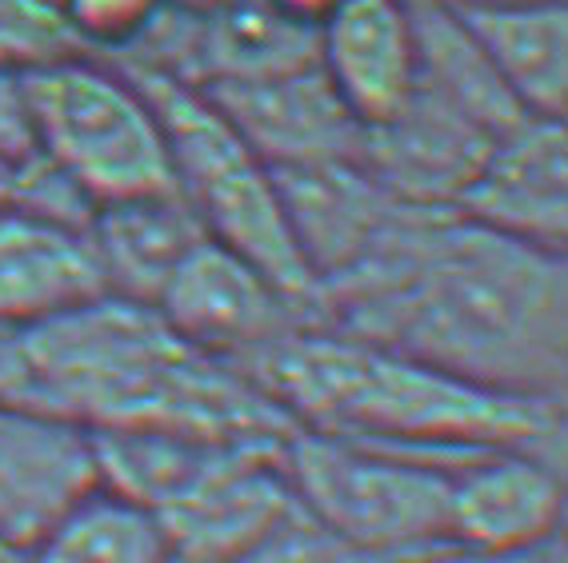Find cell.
Masks as SVG:
<instances>
[{
	"label": "cell",
	"instance_id": "6da1fadb",
	"mask_svg": "<svg viewBox=\"0 0 568 563\" xmlns=\"http://www.w3.org/2000/svg\"><path fill=\"white\" fill-rule=\"evenodd\" d=\"M328 328L517 400L565 403L568 260L457 208L396 204L316 293Z\"/></svg>",
	"mask_w": 568,
	"mask_h": 563
},
{
	"label": "cell",
	"instance_id": "7a4b0ae2",
	"mask_svg": "<svg viewBox=\"0 0 568 563\" xmlns=\"http://www.w3.org/2000/svg\"><path fill=\"white\" fill-rule=\"evenodd\" d=\"M0 403L97 432L288 436L293 423L233 364L149 304L101 296L29 328H0Z\"/></svg>",
	"mask_w": 568,
	"mask_h": 563
},
{
	"label": "cell",
	"instance_id": "3957f363",
	"mask_svg": "<svg viewBox=\"0 0 568 563\" xmlns=\"http://www.w3.org/2000/svg\"><path fill=\"white\" fill-rule=\"evenodd\" d=\"M241 372L301 432L437 460L505 448L565 460V403L488 392L325 320L281 336Z\"/></svg>",
	"mask_w": 568,
	"mask_h": 563
},
{
	"label": "cell",
	"instance_id": "277c9868",
	"mask_svg": "<svg viewBox=\"0 0 568 563\" xmlns=\"http://www.w3.org/2000/svg\"><path fill=\"white\" fill-rule=\"evenodd\" d=\"M116 64L153 104L169 144L173 188L193 208L204 236L261 268L288 296L316 308V284L284 221L273 168L248 149V141L224 121L221 109L201 89L144 64Z\"/></svg>",
	"mask_w": 568,
	"mask_h": 563
},
{
	"label": "cell",
	"instance_id": "5b68a950",
	"mask_svg": "<svg viewBox=\"0 0 568 563\" xmlns=\"http://www.w3.org/2000/svg\"><path fill=\"white\" fill-rule=\"evenodd\" d=\"M460 463L301 428L284 440L288 483L308 520L385 563L453 560L448 480Z\"/></svg>",
	"mask_w": 568,
	"mask_h": 563
},
{
	"label": "cell",
	"instance_id": "8992f818",
	"mask_svg": "<svg viewBox=\"0 0 568 563\" xmlns=\"http://www.w3.org/2000/svg\"><path fill=\"white\" fill-rule=\"evenodd\" d=\"M37 152L89 208L173 188L153 104L104 57H69L24 72Z\"/></svg>",
	"mask_w": 568,
	"mask_h": 563
},
{
	"label": "cell",
	"instance_id": "52a82bcc",
	"mask_svg": "<svg viewBox=\"0 0 568 563\" xmlns=\"http://www.w3.org/2000/svg\"><path fill=\"white\" fill-rule=\"evenodd\" d=\"M284 440L288 436L224 440L196 480L156 512L176 563H244L301 512Z\"/></svg>",
	"mask_w": 568,
	"mask_h": 563
},
{
	"label": "cell",
	"instance_id": "ba28073f",
	"mask_svg": "<svg viewBox=\"0 0 568 563\" xmlns=\"http://www.w3.org/2000/svg\"><path fill=\"white\" fill-rule=\"evenodd\" d=\"M153 308L181 340L213 360L233 364L236 372L281 336L321 320L313 304L288 296L261 268L216 240H201L184 256Z\"/></svg>",
	"mask_w": 568,
	"mask_h": 563
},
{
	"label": "cell",
	"instance_id": "9c48e42d",
	"mask_svg": "<svg viewBox=\"0 0 568 563\" xmlns=\"http://www.w3.org/2000/svg\"><path fill=\"white\" fill-rule=\"evenodd\" d=\"M565 460L540 452H480L448 480L453 560H513L560 540Z\"/></svg>",
	"mask_w": 568,
	"mask_h": 563
},
{
	"label": "cell",
	"instance_id": "30bf717a",
	"mask_svg": "<svg viewBox=\"0 0 568 563\" xmlns=\"http://www.w3.org/2000/svg\"><path fill=\"white\" fill-rule=\"evenodd\" d=\"M201 92L268 168L361 156V124L336 101L316 57L284 69L213 81Z\"/></svg>",
	"mask_w": 568,
	"mask_h": 563
},
{
	"label": "cell",
	"instance_id": "8fae6325",
	"mask_svg": "<svg viewBox=\"0 0 568 563\" xmlns=\"http://www.w3.org/2000/svg\"><path fill=\"white\" fill-rule=\"evenodd\" d=\"M500 136L505 132H493L460 104L416 81V92L393 121L361 132L356 161L396 201L416 208H457Z\"/></svg>",
	"mask_w": 568,
	"mask_h": 563
},
{
	"label": "cell",
	"instance_id": "7c38bea8",
	"mask_svg": "<svg viewBox=\"0 0 568 563\" xmlns=\"http://www.w3.org/2000/svg\"><path fill=\"white\" fill-rule=\"evenodd\" d=\"M316 64L361 132L393 121L420 81L413 0H336L316 24Z\"/></svg>",
	"mask_w": 568,
	"mask_h": 563
},
{
	"label": "cell",
	"instance_id": "4fadbf2b",
	"mask_svg": "<svg viewBox=\"0 0 568 563\" xmlns=\"http://www.w3.org/2000/svg\"><path fill=\"white\" fill-rule=\"evenodd\" d=\"M101 296L109 293L89 224L24 201L12 184L0 201V328H29Z\"/></svg>",
	"mask_w": 568,
	"mask_h": 563
},
{
	"label": "cell",
	"instance_id": "5bb4252c",
	"mask_svg": "<svg viewBox=\"0 0 568 563\" xmlns=\"http://www.w3.org/2000/svg\"><path fill=\"white\" fill-rule=\"evenodd\" d=\"M457 212L485 228L568 252V141L565 121L528 116L508 129L457 201Z\"/></svg>",
	"mask_w": 568,
	"mask_h": 563
},
{
	"label": "cell",
	"instance_id": "9a60e30c",
	"mask_svg": "<svg viewBox=\"0 0 568 563\" xmlns=\"http://www.w3.org/2000/svg\"><path fill=\"white\" fill-rule=\"evenodd\" d=\"M92 488L97 468L81 428L0 403V540L24 555Z\"/></svg>",
	"mask_w": 568,
	"mask_h": 563
},
{
	"label": "cell",
	"instance_id": "2e32d148",
	"mask_svg": "<svg viewBox=\"0 0 568 563\" xmlns=\"http://www.w3.org/2000/svg\"><path fill=\"white\" fill-rule=\"evenodd\" d=\"M273 176L284 221L293 228L296 252L316 293L373 244V236L400 204L368 176L361 161L296 164V168H273Z\"/></svg>",
	"mask_w": 568,
	"mask_h": 563
},
{
	"label": "cell",
	"instance_id": "e0dca14e",
	"mask_svg": "<svg viewBox=\"0 0 568 563\" xmlns=\"http://www.w3.org/2000/svg\"><path fill=\"white\" fill-rule=\"evenodd\" d=\"M485 52L497 81L525 116L565 121L568 4L565 0H485L448 9Z\"/></svg>",
	"mask_w": 568,
	"mask_h": 563
},
{
	"label": "cell",
	"instance_id": "ac0fdd59",
	"mask_svg": "<svg viewBox=\"0 0 568 563\" xmlns=\"http://www.w3.org/2000/svg\"><path fill=\"white\" fill-rule=\"evenodd\" d=\"M89 240L101 264L104 293L153 308L169 276L209 236L181 192L169 188L92 208Z\"/></svg>",
	"mask_w": 568,
	"mask_h": 563
},
{
	"label": "cell",
	"instance_id": "d6986e66",
	"mask_svg": "<svg viewBox=\"0 0 568 563\" xmlns=\"http://www.w3.org/2000/svg\"><path fill=\"white\" fill-rule=\"evenodd\" d=\"M21 563H176V555L149 508L97 483L32 543Z\"/></svg>",
	"mask_w": 568,
	"mask_h": 563
},
{
	"label": "cell",
	"instance_id": "ffe728a7",
	"mask_svg": "<svg viewBox=\"0 0 568 563\" xmlns=\"http://www.w3.org/2000/svg\"><path fill=\"white\" fill-rule=\"evenodd\" d=\"M69 57L89 52L77 44L57 0H0V69L32 72Z\"/></svg>",
	"mask_w": 568,
	"mask_h": 563
},
{
	"label": "cell",
	"instance_id": "44dd1931",
	"mask_svg": "<svg viewBox=\"0 0 568 563\" xmlns=\"http://www.w3.org/2000/svg\"><path fill=\"white\" fill-rule=\"evenodd\" d=\"M72 37L89 57L116 61L149 37L169 0H57Z\"/></svg>",
	"mask_w": 568,
	"mask_h": 563
},
{
	"label": "cell",
	"instance_id": "7402d4cb",
	"mask_svg": "<svg viewBox=\"0 0 568 563\" xmlns=\"http://www.w3.org/2000/svg\"><path fill=\"white\" fill-rule=\"evenodd\" d=\"M37 164H41V152H37V132H32L24 72L0 69V176L17 181Z\"/></svg>",
	"mask_w": 568,
	"mask_h": 563
},
{
	"label": "cell",
	"instance_id": "603a6c76",
	"mask_svg": "<svg viewBox=\"0 0 568 563\" xmlns=\"http://www.w3.org/2000/svg\"><path fill=\"white\" fill-rule=\"evenodd\" d=\"M268 4H273V12H281L284 21H293V24H301V29L316 32V24L333 12L336 0H268Z\"/></svg>",
	"mask_w": 568,
	"mask_h": 563
},
{
	"label": "cell",
	"instance_id": "cb8c5ba5",
	"mask_svg": "<svg viewBox=\"0 0 568 563\" xmlns=\"http://www.w3.org/2000/svg\"><path fill=\"white\" fill-rule=\"evenodd\" d=\"M457 563H565V547L557 543H548L540 552H528V555H513V560H457Z\"/></svg>",
	"mask_w": 568,
	"mask_h": 563
},
{
	"label": "cell",
	"instance_id": "d4e9b609",
	"mask_svg": "<svg viewBox=\"0 0 568 563\" xmlns=\"http://www.w3.org/2000/svg\"><path fill=\"white\" fill-rule=\"evenodd\" d=\"M21 560H24V555L17 552V547H12V543H4V540H0V563H21Z\"/></svg>",
	"mask_w": 568,
	"mask_h": 563
},
{
	"label": "cell",
	"instance_id": "484cf974",
	"mask_svg": "<svg viewBox=\"0 0 568 563\" xmlns=\"http://www.w3.org/2000/svg\"><path fill=\"white\" fill-rule=\"evenodd\" d=\"M9 196H12V181L9 176H0V201H9Z\"/></svg>",
	"mask_w": 568,
	"mask_h": 563
},
{
	"label": "cell",
	"instance_id": "4316f807",
	"mask_svg": "<svg viewBox=\"0 0 568 563\" xmlns=\"http://www.w3.org/2000/svg\"><path fill=\"white\" fill-rule=\"evenodd\" d=\"M440 563H457V560H440Z\"/></svg>",
	"mask_w": 568,
	"mask_h": 563
}]
</instances>
